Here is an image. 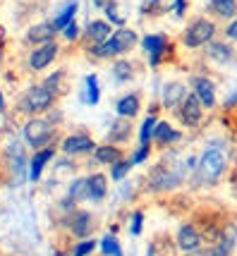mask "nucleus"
Instances as JSON below:
<instances>
[{
	"instance_id": "nucleus-1",
	"label": "nucleus",
	"mask_w": 237,
	"mask_h": 256,
	"mask_svg": "<svg viewBox=\"0 0 237 256\" xmlns=\"http://www.w3.org/2000/svg\"><path fill=\"white\" fill-rule=\"evenodd\" d=\"M136 44V34L132 29H118V32L103 41V44H96L91 48V56L96 58H113V56H120L124 50H130L132 46Z\"/></svg>"
},
{
	"instance_id": "nucleus-2",
	"label": "nucleus",
	"mask_w": 237,
	"mask_h": 256,
	"mask_svg": "<svg viewBox=\"0 0 237 256\" xmlns=\"http://www.w3.org/2000/svg\"><path fill=\"white\" fill-rule=\"evenodd\" d=\"M223 170H226V154L216 146H208L202 154V160H199V178L208 184H214L220 180Z\"/></svg>"
},
{
	"instance_id": "nucleus-3",
	"label": "nucleus",
	"mask_w": 237,
	"mask_h": 256,
	"mask_svg": "<svg viewBox=\"0 0 237 256\" xmlns=\"http://www.w3.org/2000/svg\"><path fill=\"white\" fill-rule=\"evenodd\" d=\"M216 36V24L211 20H196L187 26V32L182 36V44L187 48H199V46L211 44Z\"/></svg>"
},
{
	"instance_id": "nucleus-4",
	"label": "nucleus",
	"mask_w": 237,
	"mask_h": 256,
	"mask_svg": "<svg viewBox=\"0 0 237 256\" xmlns=\"http://www.w3.org/2000/svg\"><path fill=\"white\" fill-rule=\"evenodd\" d=\"M24 139H26V144L32 148H44L53 139V127H50V122L34 118V120H29L24 124Z\"/></svg>"
},
{
	"instance_id": "nucleus-5",
	"label": "nucleus",
	"mask_w": 237,
	"mask_h": 256,
	"mask_svg": "<svg viewBox=\"0 0 237 256\" xmlns=\"http://www.w3.org/2000/svg\"><path fill=\"white\" fill-rule=\"evenodd\" d=\"M56 98V91L48 89L46 84L41 86H32L24 96V110L26 112H44L50 108V103Z\"/></svg>"
},
{
	"instance_id": "nucleus-6",
	"label": "nucleus",
	"mask_w": 237,
	"mask_h": 256,
	"mask_svg": "<svg viewBox=\"0 0 237 256\" xmlns=\"http://www.w3.org/2000/svg\"><path fill=\"white\" fill-rule=\"evenodd\" d=\"M180 118L187 127H196L204 118V103L196 94H187L180 103Z\"/></svg>"
},
{
	"instance_id": "nucleus-7",
	"label": "nucleus",
	"mask_w": 237,
	"mask_h": 256,
	"mask_svg": "<svg viewBox=\"0 0 237 256\" xmlns=\"http://www.w3.org/2000/svg\"><path fill=\"white\" fill-rule=\"evenodd\" d=\"M56 56H58V44L56 41L44 44L41 48H36L34 53L29 56V67H32V70H46V67L56 60Z\"/></svg>"
},
{
	"instance_id": "nucleus-8",
	"label": "nucleus",
	"mask_w": 237,
	"mask_h": 256,
	"mask_svg": "<svg viewBox=\"0 0 237 256\" xmlns=\"http://www.w3.org/2000/svg\"><path fill=\"white\" fill-rule=\"evenodd\" d=\"M96 151V142L86 134H72L62 142V154H89Z\"/></svg>"
},
{
	"instance_id": "nucleus-9",
	"label": "nucleus",
	"mask_w": 237,
	"mask_h": 256,
	"mask_svg": "<svg viewBox=\"0 0 237 256\" xmlns=\"http://www.w3.org/2000/svg\"><path fill=\"white\" fill-rule=\"evenodd\" d=\"M144 48H146L148 58H151V65L156 67L160 62L163 53H166V48H168V41L160 34H148V36H144Z\"/></svg>"
},
{
	"instance_id": "nucleus-10",
	"label": "nucleus",
	"mask_w": 237,
	"mask_h": 256,
	"mask_svg": "<svg viewBox=\"0 0 237 256\" xmlns=\"http://www.w3.org/2000/svg\"><path fill=\"white\" fill-rule=\"evenodd\" d=\"M56 24L53 22H44V24H34L29 32H26V41L29 44H50L56 38Z\"/></svg>"
},
{
	"instance_id": "nucleus-11",
	"label": "nucleus",
	"mask_w": 237,
	"mask_h": 256,
	"mask_svg": "<svg viewBox=\"0 0 237 256\" xmlns=\"http://www.w3.org/2000/svg\"><path fill=\"white\" fill-rule=\"evenodd\" d=\"M192 86H194V94L199 96V100H202L206 108H211L216 103V86L211 79L206 77H194L192 79Z\"/></svg>"
},
{
	"instance_id": "nucleus-12",
	"label": "nucleus",
	"mask_w": 237,
	"mask_h": 256,
	"mask_svg": "<svg viewBox=\"0 0 237 256\" xmlns=\"http://www.w3.org/2000/svg\"><path fill=\"white\" fill-rule=\"evenodd\" d=\"M199 244H202L199 232L194 230L192 225H182L180 232H178V246H180L182 252H187V254H194L199 249Z\"/></svg>"
},
{
	"instance_id": "nucleus-13",
	"label": "nucleus",
	"mask_w": 237,
	"mask_h": 256,
	"mask_svg": "<svg viewBox=\"0 0 237 256\" xmlns=\"http://www.w3.org/2000/svg\"><path fill=\"white\" fill-rule=\"evenodd\" d=\"M206 56L214 58L216 62H232L235 60V50L226 41H211V44H206Z\"/></svg>"
},
{
	"instance_id": "nucleus-14",
	"label": "nucleus",
	"mask_w": 237,
	"mask_h": 256,
	"mask_svg": "<svg viewBox=\"0 0 237 256\" xmlns=\"http://www.w3.org/2000/svg\"><path fill=\"white\" fill-rule=\"evenodd\" d=\"M86 192H89L91 201H101L108 192V182H106V175L101 172H94L91 178H86Z\"/></svg>"
},
{
	"instance_id": "nucleus-15",
	"label": "nucleus",
	"mask_w": 237,
	"mask_h": 256,
	"mask_svg": "<svg viewBox=\"0 0 237 256\" xmlns=\"http://www.w3.org/2000/svg\"><path fill=\"white\" fill-rule=\"evenodd\" d=\"M139 108H142V100H139L136 94H127V96H122V98L118 100V115L127 118V120H132L136 112H139Z\"/></svg>"
},
{
	"instance_id": "nucleus-16",
	"label": "nucleus",
	"mask_w": 237,
	"mask_h": 256,
	"mask_svg": "<svg viewBox=\"0 0 237 256\" xmlns=\"http://www.w3.org/2000/svg\"><path fill=\"white\" fill-rule=\"evenodd\" d=\"M50 158H53V148H41L38 154H34V158H32V166H29V178L34 180V182L41 178L46 163H48Z\"/></svg>"
},
{
	"instance_id": "nucleus-17",
	"label": "nucleus",
	"mask_w": 237,
	"mask_h": 256,
	"mask_svg": "<svg viewBox=\"0 0 237 256\" xmlns=\"http://www.w3.org/2000/svg\"><path fill=\"white\" fill-rule=\"evenodd\" d=\"M70 228H72V232L77 237H86L91 232V216L86 211H77L72 216V220H70Z\"/></svg>"
},
{
	"instance_id": "nucleus-18",
	"label": "nucleus",
	"mask_w": 237,
	"mask_h": 256,
	"mask_svg": "<svg viewBox=\"0 0 237 256\" xmlns=\"http://www.w3.org/2000/svg\"><path fill=\"white\" fill-rule=\"evenodd\" d=\"M211 12L223 17V20H232L237 17V0H211Z\"/></svg>"
},
{
	"instance_id": "nucleus-19",
	"label": "nucleus",
	"mask_w": 237,
	"mask_h": 256,
	"mask_svg": "<svg viewBox=\"0 0 237 256\" xmlns=\"http://www.w3.org/2000/svg\"><path fill=\"white\" fill-rule=\"evenodd\" d=\"M86 36L91 38V44H103V41H108L113 34H110V24L108 22H91L89 29H86Z\"/></svg>"
},
{
	"instance_id": "nucleus-20",
	"label": "nucleus",
	"mask_w": 237,
	"mask_h": 256,
	"mask_svg": "<svg viewBox=\"0 0 237 256\" xmlns=\"http://www.w3.org/2000/svg\"><path fill=\"white\" fill-rule=\"evenodd\" d=\"M184 96H187L184 84H168L166 96H163V103H166V108H175L178 103H182V98H184Z\"/></svg>"
},
{
	"instance_id": "nucleus-21",
	"label": "nucleus",
	"mask_w": 237,
	"mask_h": 256,
	"mask_svg": "<svg viewBox=\"0 0 237 256\" xmlns=\"http://www.w3.org/2000/svg\"><path fill=\"white\" fill-rule=\"evenodd\" d=\"M96 160L98 163H118L120 160V148L118 146H110V144H106V146H98L96 148Z\"/></svg>"
},
{
	"instance_id": "nucleus-22",
	"label": "nucleus",
	"mask_w": 237,
	"mask_h": 256,
	"mask_svg": "<svg viewBox=\"0 0 237 256\" xmlns=\"http://www.w3.org/2000/svg\"><path fill=\"white\" fill-rule=\"evenodd\" d=\"M77 8H79L77 0H72L68 8H65V10H62V12H60V14L56 17V22H53V24H56V29H65L68 24L74 22V12H77Z\"/></svg>"
},
{
	"instance_id": "nucleus-23",
	"label": "nucleus",
	"mask_w": 237,
	"mask_h": 256,
	"mask_svg": "<svg viewBox=\"0 0 237 256\" xmlns=\"http://www.w3.org/2000/svg\"><path fill=\"white\" fill-rule=\"evenodd\" d=\"M178 136H180V134L175 132L168 122H158L156 124V132H154V139H156V142H160V144H168V142H175Z\"/></svg>"
},
{
	"instance_id": "nucleus-24",
	"label": "nucleus",
	"mask_w": 237,
	"mask_h": 256,
	"mask_svg": "<svg viewBox=\"0 0 237 256\" xmlns=\"http://www.w3.org/2000/svg\"><path fill=\"white\" fill-rule=\"evenodd\" d=\"M130 136V122H127V118H120L118 122H113L110 127V139L113 142H124Z\"/></svg>"
},
{
	"instance_id": "nucleus-25",
	"label": "nucleus",
	"mask_w": 237,
	"mask_h": 256,
	"mask_svg": "<svg viewBox=\"0 0 237 256\" xmlns=\"http://www.w3.org/2000/svg\"><path fill=\"white\" fill-rule=\"evenodd\" d=\"M156 115H148V120L142 124V132H139V142L142 144H148L154 139V132H156Z\"/></svg>"
},
{
	"instance_id": "nucleus-26",
	"label": "nucleus",
	"mask_w": 237,
	"mask_h": 256,
	"mask_svg": "<svg viewBox=\"0 0 237 256\" xmlns=\"http://www.w3.org/2000/svg\"><path fill=\"white\" fill-rule=\"evenodd\" d=\"M132 65L127 62V60H118L115 62V67H113V74H115V79L118 82H127V79H132Z\"/></svg>"
},
{
	"instance_id": "nucleus-27",
	"label": "nucleus",
	"mask_w": 237,
	"mask_h": 256,
	"mask_svg": "<svg viewBox=\"0 0 237 256\" xmlns=\"http://www.w3.org/2000/svg\"><path fill=\"white\" fill-rule=\"evenodd\" d=\"M101 249H103V254L106 256H122V249H120V244H118V240L115 237H103V242H101Z\"/></svg>"
},
{
	"instance_id": "nucleus-28",
	"label": "nucleus",
	"mask_w": 237,
	"mask_h": 256,
	"mask_svg": "<svg viewBox=\"0 0 237 256\" xmlns=\"http://www.w3.org/2000/svg\"><path fill=\"white\" fill-rule=\"evenodd\" d=\"M86 103H98V84L94 74L86 77Z\"/></svg>"
},
{
	"instance_id": "nucleus-29",
	"label": "nucleus",
	"mask_w": 237,
	"mask_h": 256,
	"mask_svg": "<svg viewBox=\"0 0 237 256\" xmlns=\"http://www.w3.org/2000/svg\"><path fill=\"white\" fill-rule=\"evenodd\" d=\"M70 196L77 201V199H89V192H86V180H77L70 190Z\"/></svg>"
},
{
	"instance_id": "nucleus-30",
	"label": "nucleus",
	"mask_w": 237,
	"mask_h": 256,
	"mask_svg": "<svg viewBox=\"0 0 237 256\" xmlns=\"http://www.w3.org/2000/svg\"><path fill=\"white\" fill-rule=\"evenodd\" d=\"M130 166H132V160H118V163H113V168H110V175H113V180H122L124 175H127Z\"/></svg>"
},
{
	"instance_id": "nucleus-31",
	"label": "nucleus",
	"mask_w": 237,
	"mask_h": 256,
	"mask_svg": "<svg viewBox=\"0 0 237 256\" xmlns=\"http://www.w3.org/2000/svg\"><path fill=\"white\" fill-rule=\"evenodd\" d=\"M94 249H96V242H94V240H84V242H79V244L72 249V256H89Z\"/></svg>"
},
{
	"instance_id": "nucleus-32",
	"label": "nucleus",
	"mask_w": 237,
	"mask_h": 256,
	"mask_svg": "<svg viewBox=\"0 0 237 256\" xmlns=\"http://www.w3.org/2000/svg\"><path fill=\"white\" fill-rule=\"evenodd\" d=\"M106 12H108V17H110V22H115V24H120V26H122V17H120V14H118V12H115V2H108V5H106Z\"/></svg>"
},
{
	"instance_id": "nucleus-33",
	"label": "nucleus",
	"mask_w": 237,
	"mask_h": 256,
	"mask_svg": "<svg viewBox=\"0 0 237 256\" xmlns=\"http://www.w3.org/2000/svg\"><path fill=\"white\" fill-rule=\"evenodd\" d=\"M146 156H148V144H142V148H139V151H136V154L130 158V160H132V166H134V163H142V160H144Z\"/></svg>"
},
{
	"instance_id": "nucleus-34",
	"label": "nucleus",
	"mask_w": 237,
	"mask_h": 256,
	"mask_svg": "<svg viewBox=\"0 0 237 256\" xmlns=\"http://www.w3.org/2000/svg\"><path fill=\"white\" fill-rule=\"evenodd\" d=\"M142 220H144V216H142V211H136L134 216H132V234L142 232Z\"/></svg>"
},
{
	"instance_id": "nucleus-35",
	"label": "nucleus",
	"mask_w": 237,
	"mask_h": 256,
	"mask_svg": "<svg viewBox=\"0 0 237 256\" xmlns=\"http://www.w3.org/2000/svg\"><path fill=\"white\" fill-rule=\"evenodd\" d=\"M62 32H65V38H68V41H72V38H77V24H74V22L68 24V26H65Z\"/></svg>"
},
{
	"instance_id": "nucleus-36",
	"label": "nucleus",
	"mask_w": 237,
	"mask_h": 256,
	"mask_svg": "<svg viewBox=\"0 0 237 256\" xmlns=\"http://www.w3.org/2000/svg\"><path fill=\"white\" fill-rule=\"evenodd\" d=\"M228 38L237 41V20H232V22L228 24Z\"/></svg>"
},
{
	"instance_id": "nucleus-37",
	"label": "nucleus",
	"mask_w": 237,
	"mask_h": 256,
	"mask_svg": "<svg viewBox=\"0 0 237 256\" xmlns=\"http://www.w3.org/2000/svg\"><path fill=\"white\" fill-rule=\"evenodd\" d=\"M228 254H230V252H228V249H226V246H223V244L214 246V249L208 252V256H228Z\"/></svg>"
},
{
	"instance_id": "nucleus-38",
	"label": "nucleus",
	"mask_w": 237,
	"mask_h": 256,
	"mask_svg": "<svg viewBox=\"0 0 237 256\" xmlns=\"http://www.w3.org/2000/svg\"><path fill=\"white\" fill-rule=\"evenodd\" d=\"M175 8H178V14L184 12V0H175Z\"/></svg>"
},
{
	"instance_id": "nucleus-39",
	"label": "nucleus",
	"mask_w": 237,
	"mask_h": 256,
	"mask_svg": "<svg viewBox=\"0 0 237 256\" xmlns=\"http://www.w3.org/2000/svg\"><path fill=\"white\" fill-rule=\"evenodd\" d=\"M0 110H5V103H2V96H0Z\"/></svg>"
},
{
	"instance_id": "nucleus-40",
	"label": "nucleus",
	"mask_w": 237,
	"mask_h": 256,
	"mask_svg": "<svg viewBox=\"0 0 237 256\" xmlns=\"http://www.w3.org/2000/svg\"><path fill=\"white\" fill-rule=\"evenodd\" d=\"M103 2H106V0H96V5H103Z\"/></svg>"
}]
</instances>
